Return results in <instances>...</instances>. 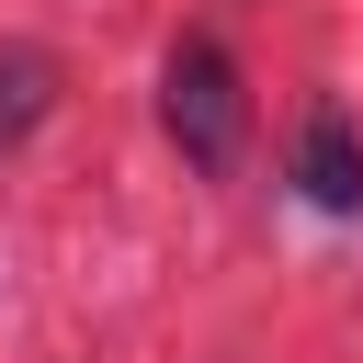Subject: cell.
Wrapping results in <instances>:
<instances>
[{
	"label": "cell",
	"instance_id": "1",
	"mask_svg": "<svg viewBox=\"0 0 363 363\" xmlns=\"http://www.w3.org/2000/svg\"><path fill=\"white\" fill-rule=\"evenodd\" d=\"M159 125H170V147L193 170H238V147H250V79H238V57L216 34H182L159 57Z\"/></svg>",
	"mask_w": 363,
	"mask_h": 363
},
{
	"label": "cell",
	"instance_id": "2",
	"mask_svg": "<svg viewBox=\"0 0 363 363\" xmlns=\"http://www.w3.org/2000/svg\"><path fill=\"white\" fill-rule=\"evenodd\" d=\"M295 193H306L318 216H363V136H352L340 102L306 113V136H295Z\"/></svg>",
	"mask_w": 363,
	"mask_h": 363
},
{
	"label": "cell",
	"instance_id": "3",
	"mask_svg": "<svg viewBox=\"0 0 363 363\" xmlns=\"http://www.w3.org/2000/svg\"><path fill=\"white\" fill-rule=\"evenodd\" d=\"M57 102V57L45 45H0V147H23Z\"/></svg>",
	"mask_w": 363,
	"mask_h": 363
}]
</instances>
